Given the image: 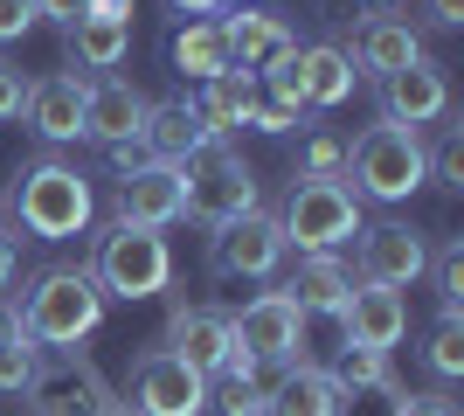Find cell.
<instances>
[{"label":"cell","mask_w":464,"mask_h":416,"mask_svg":"<svg viewBox=\"0 0 464 416\" xmlns=\"http://www.w3.org/2000/svg\"><path fill=\"white\" fill-rule=\"evenodd\" d=\"M340 334H347V347H374V354L402 347V334H409V298L402 292H382V285H353L347 305H340Z\"/></svg>","instance_id":"15"},{"label":"cell","mask_w":464,"mask_h":416,"mask_svg":"<svg viewBox=\"0 0 464 416\" xmlns=\"http://www.w3.org/2000/svg\"><path fill=\"white\" fill-rule=\"evenodd\" d=\"M35 28V0H0V42H21Z\"/></svg>","instance_id":"34"},{"label":"cell","mask_w":464,"mask_h":416,"mask_svg":"<svg viewBox=\"0 0 464 416\" xmlns=\"http://www.w3.org/2000/svg\"><path fill=\"white\" fill-rule=\"evenodd\" d=\"M35 21H56L63 35H70V28L83 21V0H35Z\"/></svg>","instance_id":"36"},{"label":"cell","mask_w":464,"mask_h":416,"mask_svg":"<svg viewBox=\"0 0 464 416\" xmlns=\"http://www.w3.org/2000/svg\"><path fill=\"white\" fill-rule=\"evenodd\" d=\"M14 305H21V334L35 340V347H49V354L83 347V340L104 326V292H97L91 264H56V271H42L35 285H28V298H14Z\"/></svg>","instance_id":"1"},{"label":"cell","mask_w":464,"mask_h":416,"mask_svg":"<svg viewBox=\"0 0 464 416\" xmlns=\"http://www.w3.org/2000/svg\"><path fill=\"white\" fill-rule=\"evenodd\" d=\"M285 70H291V83H298L305 111H340V104L353 98V83H361V70L347 63L340 42H298V56H291Z\"/></svg>","instance_id":"16"},{"label":"cell","mask_w":464,"mask_h":416,"mask_svg":"<svg viewBox=\"0 0 464 416\" xmlns=\"http://www.w3.org/2000/svg\"><path fill=\"white\" fill-rule=\"evenodd\" d=\"M229 340L256 361V368L305 361V313L291 305V292H256L243 313H229Z\"/></svg>","instance_id":"7"},{"label":"cell","mask_w":464,"mask_h":416,"mask_svg":"<svg viewBox=\"0 0 464 416\" xmlns=\"http://www.w3.org/2000/svg\"><path fill=\"white\" fill-rule=\"evenodd\" d=\"M146 91L132 77H83V139L97 146H139V125H146Z\"/></svg>","instance_id":"12"},{"label":"cell","mask_w":464,"mask_h":416,"mask_svg":"<svg viewBox=\"0 0 464 416\" xmlns=\"http://www.w3.org/2000/svg\"><path fill=\"white\" fill-rule=\"evenodd\" d=\"M0 229H7V195H0Z\"/></svg>","instance_id":"43"},{"label":"cell","mask_w":464,"mask_h":416,"mask_svg":"<svg viewBox=\"0 0 464 416\" xmlns=\"http://www.w3.org/2000/svg\"><path fill=\"white\" fill-rule=\"evenodd\" d=\"M174 7H180V15H201V21H208L215 7H222V0H174Z\"/></svg>","instance_id":"41"},{"label":"cell","mask_w":464,"mask_h":416,"mask_svg":"<svg viewBox=\"0 0 464 416\" xmlns=\"http://www.w3.org/2000/svg\"><path fill=\"white\" fill-rule=\"evenodd\" d=\"M326 375H333V389H382V382H395V368L374 347H340V361H333Z\"/></svg>","instance_id":"27"},{"label":"cell","mask_w":464,"mask_h":416,"mask_svg":"<svg viewBox=\"0 0 464 416\" xmlns=\"http://www.w3.org/2000/svg\"><path fill=\"white\" fill-rule=\"evenodd\" d=\"M353 7H361V21H388L395 15V0H353Z\"/></svg>","instance_id":"40"},{"label":"cell","mask_w":464,"mask_h":416,"mask_svg":"<svg viewBox=\"0 0 464 416\" xmlns=\"http://www.w3.org/2000/svg\"><path fill=\"white\" fill-rule=\"evenodd\" d=\"M382 119L388 125H409V132H423V125L450 119V77L444 63H409L395 77H382Z\"/></svg>","instance_id":"14"},{"label":"cell","mask_w":464,"mask_h":416,"mask_svg":"<svg viewBox=\"0 0 464 416\" xmlns=\"http://www.w3.org/2000/svg\"><path fill=\"white\" fill-rule=\"evenodd\" d=\"M174 174H180V216H194L201 229H222V222L256 208V167L236 153L229 139H208Z\"/></svg>","instance_id":"5"},{"label":"cell","mask_w":464,"mask_h":416,"mask_svg":"<svg viewBox=\"0 0 464 416\" xmlns=\"http://www.w3.org/2000/svg\"><path fill=\"white\" fill-rule=\"evenodd\" d=\"M347 174V139L333 132H305L298 153H291V180H340Z\"/></svg>","instance_id":"26"},{"label":"cell","mask_w":464,"mask_h":416,"mask_svg":"<svg viewBox=\"0 0 464 416\" xmlns=\"http://www.w3.org/2000/svg\"><path fill=\"white\" fill-rule=\"evenodd\" d=\"M423 361H430V375H437V382H458V375H464V326L437 319V334H430Z\"/></svg>","instance_id":"31"},{"label":"cell","mask_w":464,"mask_h":416,"mask_svg":"<svg viewBox=\"0 0 464 416\" xmlns=\"http://www.w3.org/2000/svg\"><path fill=\"white\" fill-rule=\"evenodd\" d=\"M28 111V77H21V63L0 56V119H21Z\"/></svg>","instance_id":"33"},{"label":"cell","mask_w":464,"mask_h":416,"mask_svg":"<svg viewBox=\"0 0 464 416\" xmlns=\"http://www.w3.org/2000/svg\"><path fill=\"white\" fill-rule=\"evenodd\" d=\"M430 28H464V0H423Z\"/></svg>","instance_id":"38"},{"label":"cell","mask_w":464,"mask_h":416,"mask_svg":"<svg viewBox=\"0 0 464 416\" xmlns=\"http://www.w3.org/2000/svg\"><path fill=\"white\" fill-rule=\"evenodd\" d=\"M430 271V237L416 222H374L353 243V285H382V292H409Z\"/></svg>","instance_id":"8"},{"label":"cell","mask_w":464,"mask_h":416,"mask_svg":"<svg viewBox=\"0 0 464 416\" xmlns=\"http://www.w3.org/2000/svg\"><path fill=\"white\" fill-rule=\"evenodd\" d=\"M7 208H14V222H21L35 243H70V237H83V229H91L97 195H91V180H83L70 160L35 153V160L14 174V201H7Z\"/></svg>","instance_id":"3"},{"label":"cell","mask_w":464,"mask_h":416,"mask_svg":"<svg viewBox=\"0 0 464 416\" xmlns=\"http://www.w3.org/2000/svg\"><path fill=\"white\" fill-rule=\"evenodd\" d=\"M271 416H340V389H333L326 368L312 361H285L271 389Z\"/></svg>","instance_id":"23"},{"label":"cell","mask_w":464,"mask_h":416,"mask_svg":"<svg viewBox=\"0 0 464 416\" xmlns=\"http://www.w3.org/2000/svg\"><path fill=\"white\" fill-rule=\"evenodd\" d=\"M21 119L35 125L42 146H77L83 139V77L77 70H56V77L28 83V111Z\"/></svg>","instance_id":"19"},{"label":"cell","mask_w":464,"mask_h":416,"mask_svg":"<svg viewBox=\"0 0 464 416\" xmlns=\"http://www.w3.org/2000/svg\"><path fill=\"white\" fill-rule=\"evenodd\" d=\"M222 21V49H229V70L243 77H271L298 56V28L285 15H264V7H243V15H215Z\"/></svg>","instance_id":"11"},{"label":"cell","mask_w":464,"mask_h":416,"mask_svg":"<svg viewBox=\"0 0 464 416\" xmlns=\"http://www.w3.org/2000/svg\"><path fill=\"white\" fill-rule=\"evenodd\" d=\"M91 416H132V402H125V396H111V402H97Z\"/></svg>","instance_id":"42"},{"label":"cell","mask_w":464,"mask_h":416,"mask_svg":"<svg viewBox=\"0 0 464 416\" xmlns=\"http://www.w3.org/2000/svg\"><path fill=\"white\" fill-rule=\"evenodd\" d=\"M430 264H437V298H444V319H450V326H464V237H450L444 250H430Z\"/></svg>","instance_id":"29"},{"label":"cell","mask_w":464,"mask_h":416,"mask_svg":"<svg viewBox=\"0 0 464 416\" xmlns=\"http://www.w3.org/2000/svg\"><path fill=\"white\" fill-rule=\"evenodd\" d=\"M201 146H208V132L194 125L188 98L146 104V125H139V153H146V167H188Z\"/></svg>","instance_id":"20"},{"label":"cell","mask_w":464,"mask_h":416,"mask_svg":"<svg viewBox=\"0 0 464 416\" xmlns=\"http://www.w3.org/2000/svg\"><path fill=\"white\" fill-rule=\"evenodd\" d=\"M277 292H291V305L298 313H326V319H340V305H347V292H353V271L340 257H298V271L277 285Z\"/></svg>","instance_id":"22"},{"label":"cell","mask_w":464,"mask_h":416,"mask_svg":"<svg viewBox=\"0 0 464 416\" xmlns=\"http://www.w3.org/2000/svg\"><path fill=\"white\" fill-rule=\"evenodd\" d=\"M83 21H125L132 28V0H83Z\"/></svg>","instance_id":"37"},{"label":"cell","mask_w":464,"mask_h":416,"mask_svg":"<svg viewBox=\"0 0 464 416\" xmlns=\"http://www.w3.org/2000/svg\"><path fill=\"white\" fill-rule=\"evenodd\" d=\"M188 111H194V125H201L208 139H229L236 125H250V111H256V77L222 70V77L194 83V91H188Z\"/></svg>","instance_id":"21"},{"label":"cell","mask_w":464,"mask_h":416,"mask_svg":"<svg viewBox=\"0 0 464 416\" xmlns=\"http://www.w3.org/2000/svg\"><path fill=\"white\" fill-rule=\"evenodd\" d=\"M91 277L104 298H160L174 285V250L160 229H132V222H104L91 250Z\"/></svg>","instance_id":"6"},{"label":"cell","mask_w":464,"mask_h":416,"mask_svg":"<svg viewBox=\"0 0 464 416\" xmlns=\"http://www.w3.org/2000/svg\"><path fill=\"white\" fill-rule=\"evenodd\" d=\"M167 354H180L194 375H222V361H229V313L222 305H188L174 298V313H167V334H160Z\"/></svg>","instance_id":"13"},{"label":"cell","mask_w":464,"mask_h":416,"mask_svg":"<svg viewBox=\"0 0 464 416\" xmlns=\"http://www.w3.org/2000/svg\"><path fill=\"white\" fill-rule=\"evenodd\" d=\"M111 222L132 229H174L180 222V174L174 167H132L111 195Z\"/></svg>","instance_id":"18"},{"label":"cell","mask_w":464,"mask_h":416,"mask_svg":"<svg viewBox=\"0 0 464 416\" xmlns=\"http://www.w3.org/2000/svg\"><path fill=\"white\" fill-rule=\"evenodd\" d=\"M208 410H222V416H271V389L264 382H222L208 396Z\"/></svg>","instance_id":"32"},{"label":"cell","mask_w":464,"mask_h":416,"mask_svg":"<svg viewBox=\"0 0 464 416\" xmlns=\"http://www.w3.org/2000/svg\"><path fill=\"white\" fill-rule=\"evenodd\" d=\"M167 56H174V70H180L188 83L222 77V70H229V49H222V21H188V28L174 35V49H167Z\"/></svg>","instance_id":"25"},{"label":"cell","mask_w":464,"mask_h":416,"mask_svg":"<svg viewBox=\"0 0 464 416\" xmlns=\"http://www.w3.org/2000/svg\"><path fill=\"white\" fill-rule=\"evenodd\" d=\"M277 237L298 257H340V243L361 237V201L347 180H291L277 208Z\"/></svg>","instance_id":"4"},{"label":"cell","mask_w":464,"mask_h":416,"mask_svg":"<svg viewBox=\"0 0 464 416\" xmlns=\"http://www.w3.org/2000/svg\"><path fill=\"white\" fill-rule=\"evenodd\" d=\"M35 375H42V347H35V340H28V334L0 340V396H28Z\"/></svg>","instance_id":"28"},{"label":"cell","mask_w":464,"mask_h":416,"mask_svg":"<svg viewBox=\"0 0 464 416\" xmlns=\"http://www.w3.org/2000/svg\"><path fill=\"white\" fill-rule=\"evenodd\" d=\"M14 271H21V243L0 229V298H7V285H14Z\"/></svg>","instance_id":"39"},{"label":"cell","mask_w":464,"mask_h":416,"mask_svg":"<svg viewBox=\"0 0 464 416\" xmlns=\"http://www.w3.org/2000/svg\"><path fill=\"white\" fill-rule=\"evenodd\" d=\"M430 188L464 195V125H444V139L430 146Z\"/></svg>","instance_id":"30"},{"label":"cell","mask_w":464,"mask_h":416,"mask_svg":"<svg viewBox=\"0 0 464 416\" xmlns=\"http://www.w3.org/2000/svg\"><path fill=\"white\" fill-rule=\"evenodd\" d=\"M340 180H353V201H382V208L423 195V188H430V146H423V132L374 119L368 132L347 139V174H340Z\"/></svg>","instance_id":"2"},{"label":"cell","mask_w":464,"mask_h":416,"mask_svg":"<svg viewBox=\"0 0 464 416\" xmlns=\"http://www.w3.org/2000/svg\"><path fill=\"white\" fill-rule=\"evenodd\" d=\"M395 416H458V402H450L444 389H430V396H402Z\"/></svg>","instance_id":"35"},{"label":"cell","mask_w":464,"mask_h":416,"mask_svg":"<svg viewBox=\"0 0 464 416\" xmlns=\"http://www.w3.org/2000/svg\"><path fill=\"white\" fill-rule=\"evenodd\" d=\"M347 63L353 70H368L374 83L382 77H395V70H409V63H423V28H409V21H353L347 28Z\"/></svg>","instance_id":"17"},{"label":"cell","mask_w":464,"mask_h":416,"mask_svg":"<svg viewBox=\"0 0 464 416\" xmlns=\"http://www.w3.org/2000/svg\"><path fill=\"white\" fill-rule=\"evenodd\" d=\"M243 7H256V0H243Z\"/></svg>","instance_id":"44"},{"label":"cell","mask_w":464,"mask_h":416,"mask_svg":"<svg viewBox=\"0 0 464 416\" xmlns=\"http://www.w3.org/2000/svg\"><path fill=\"white\" fill-rule=\"evenodd\" d=\"M285 264V237H277L271 208H250V216L208 229V277H271Z\"/></svg>","instance_id":"10"},{"label":"cell","mask_w":464,"mask_h":416,"mask_svg":"<svg viewBox=\"0 0 464 416\" xmlns=\"http://www.w3.org/2000/svg\"><path fill=\"white\" fill-rule=\"evenodd\" d=\"M132 56V28L125 21H77L70 28V70L77 77H111Z\"/></svg>","instance_id":"24"},{"label":"cell","mask_w":464,"mask_h":416,"mask_svg":"<svg viewBox=\"0 0 464 416\" xmlns=\"http://www.w3.org/2000/svg\"><path fill=\"white\" fill-rule=\"evenodd\" d=\"M132 416H201L208 410V375H194L180 354L167 347H146L132 361Z\"/></svg>","instance_id":"9"}]
</instances>
